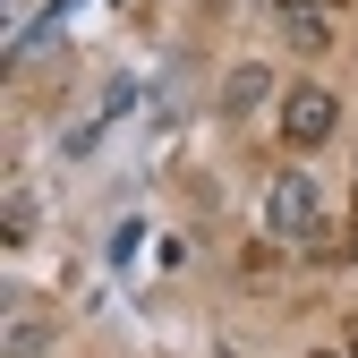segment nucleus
Segmentation results:
<instances>
[{
  "label": "nucleus",
  "instance_id": "obj_1",
  "mask_svg": "<svg viewBox=\"0 0 358 358\" xmlns=\"http://www.w3.org/2000/svg\"><path fill=\"white\" fill-rule=\"evenodd\" d=\"M264 231L290 239V248H316L324 239V188L307 171H273L264 179Z\"/></svg>",
  "mask_w": 358,
  "mask_h": 358
},
{
  "label": "nucleus",
  "instance_id": "obj_2",
  "mask_svg": "<svg viewBox=\"0 0 358 358\" xmlns=\"http://www.w3.org/2000/svg\"><path fill=\"white\" fill-rule=\"evenodd\" d=\"M333 128H341V94H333V85H290V94H282V145L290 154L333 145Z\"/></svg>",
  "mask_w": 358,
  "mask_h": 358
},
{
  "label": "nucleus",
  "instance_id": "obj_3",
  "mask_svg": "<svg viewBox=\"0 0 358 358\" xmlns=\"http://www.w3.org/2000/svg\"><path fill=\"white\" fill-rule=\"evenodd\" d=\"M264 94H273V69H231V85H222V111H256Z\"/></svg>",
  "mask_w": 358,
  "mask_h": 358
},
{
  "label": "nucleus",
  "instance_id": "obj_4",
  "mask_svg": "<svg viewBox=\"0 0 358 358\" xmlns=\"http://www.w3.org/2000/svg\"><path fill=\"white\" fill-rule=\"evenodd\" d=\"M0 231H9V239L34 231V196H26V188H9V222H0Z\"/></svg>",
  "mask_w": 358,
  "mask_h": 358
}]
</instances>
